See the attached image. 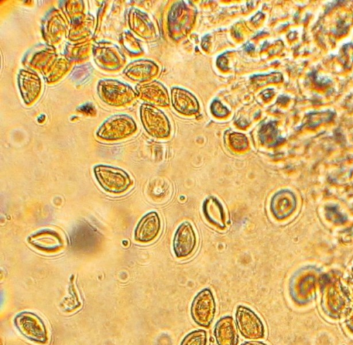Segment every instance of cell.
Wrapping results in <instances>:
<instances>
[{
	"instance_id": "7",
	"label": "cell",
	"mask_w": 353,
	"mask_h": 345,
	"mask_svg": "<svg viewBox=\"0 0 353 345\" xmlns=\"http://www.w3.org/2000/svg\"><path fill=\"white\" fill-rule=\"evenodd\" d=\"M161 229V221L156 212H150L138 223L134 230V239L141 243L154 240Z\"/></svg>"
},
{
	"instance_id": "8",
	"label": "cell",
	"mask_w": 353,
	"mask_h": 345,
	"mask_svg": "<svg viewBox=\"0 0 353 345\" xmlns=\"http://www.w3.org/2000/svg\"><path fill=\"white\" fill-rule=\"evenodd\" d=\"M28 242L36 248L54 253L60 250L63 246L61 236L52 230H43L28 237Z\"/></svg>"
},
{
	"instance_id": "16",
	"label": "cell",
	"mask_w": 353,
	"mask_h": 345,
	"mask_svg": "<svg viewBox=\"0 0 353 345\" xmlns=\"http://www.w3.org/2000/svg\"><path fill=\"white\" fill-rule=\"evenodd\" d=\"M346 324L349 329L353 332V307L347 316Z\"/></svg>"
},
{
	"instance_id": "17",
	"label": "cell",
	"mask_w": 353,
	"mask_h": 345,
	"mask_svg": "<svg viewBox=\"0 0 353 345\" xmlns=\"http://www.w3.org/2000/svg\"><path fill=\"white\" fill-rule=\"evenodd\" d=\"M241 345H268L267 344L259 340H251L247 341L241 344Z\"/></svg>"
},
{
	"instance_id": "5",
	"label": "cell",
	"mask_w": 353,
	"mask_h": 345,
	"mask_svg": "<svg viewBox=\"0 0 353 345\" xmlns=\"http://www.w3.org/2000/svg\"><path fill=\"white\" fill-rule=\"evenodd\" d=\"M196 238L192 225L183 222L176 229L173 239V250L178 258L189 256L194 250Z\"/></svg>"
},
{
	"instance_id": "3",
	"label": "cell",
	"mask_w": 353,
	"mask_h": 345,
	"mask_svg": "<svg viewBox=\"0 0 353 345\" xmlns=\"http://www.w3.org/2000/svg\"><path fill=\"white\" fill-rule=\"evenodd\" d=\"M235 323L241 336L251 340L265 337V325L260 317L250 308L237 306L235 311Z\"/></svg>"
},
{
	"instance_id": "1",
	"label": "cell",
	"mask_w": 353,
	"mask_h": 345,
	"mask_svg": "<svg viewBox=\"0 0 353 345\" xmlns=\"http://www.w3.org/2000/svg\"><path fill=\"white\" fill-rule=\"evenodd\" d=\"M216 304L211 289L205 288L194 297L190 306V315L198 326L208 328L214 321Z\"/></svg>"
},
{
	"instance_id": "13",
	"label": "cell",
	"mask_w": 353,
	"mask_h": 345,
	"mask_svg": "<svg viewBox=\"0 0 353 345\" xmlns=\"http://www.w3.org/2000/svg\"><path fill=\"white\" fill-rule=\"evenodd\" d=\"M208 333L204 329H196L188 333L181 340L180 345H207Z\"/></svg>"
},
{
	"instance_id": "9",
	"label": "cell",
	"mask_w": 353,
	"mask_h": 345,
	"mask_svg": "<svg viewBox=\"0 0 353 345\" xmlns=\"http://www.w3.org/2000/svg\"><path fill=\"white\" fill-rule=\"evenodd\" d=\"M145 110V127L148 132L154 137L164 138L169 135L170 126L166 117L160 110L148 107Z\"/></svg>"
},
{
	"instance_id": "11",
	"label": "cell",
	"mask_w": 353,
	"mask_h": 345,
	"mask_svg": "<svg viewBox=\"0 0 353 345\" xmlns=\"http://www.w3.org/2000/svg\"><path fill=\"white\" fill-rule=\"evenodd\" d=\"M172 104L179 112L185 115L196 113L199 110L196 99L188 91L174 88L172 90Z\"/></svg>"
},
{
	"instance_id": "15",
	"label": "cell",
	"mask_w": 353,
	"mask_h": 345,
	"mask_svg": "<svg viewBox=\"0 0 353 345\" xmlns=\"http://www.w3.org/2000/svg\"><path fill=\"white\" fill-rule=\"evenodd\" d=\"M212 112L219 117H223L228 115V110L219 101H215L212 104Z\"/></svg>"
},
{
	"instance_id": "10",
	"label": "cell",
	"mask_w": 353,
	"mask_h": 345,
	"mask_svg": "<svg viewBox=\"0 0 353 345\" xmlns=\"http://www.w3.org/2000/svg\"><path fill=\"white\" fill-rule=\"evenodd\" d=\"M295 207L294 195L288 190H281L272 198L270 210L277 219H283L292 214Z\"/></svg>"
},
{
	"instance_id": "4",
	"label": "cell",
	"mask_w": 353,
	"mask_h": 345,
	"mask_svg": "<svg viewBox=\"0 0 353 345\" xmlns=\"http://www.w3.org/2000/svg\"><path fill=\"white\" fill-rule=\"evenodd\" d=\"M19 331L28 339L41 344L48 341V335L43 321L30 312H22L14 319Z\"/></svg>"
},
{
	"instance_id": "6",
	"label": "cell",
	"mask_w": 353,
	"mask_h": 345,
	"mask_svg": "<svg viewBox=\"0 0 353 345\" xmlns=\"http://www.w3.org/2000/svg\"><path fill=\"white\" fill-rule=\"evenodd\" d=\"M217 345H238L239 334L234 318L230 315L221 317L213 331Z\"/></svg>"
},
{
	"instance_id": "12",
	"label": "cell",
	"mask_w": 353,
	"mask_h": 345,
	"mask_svg": "<svg viewBox=\"0 0 353 345\" xmlns=\"http://www.w3.org/2000/svg\"><path fill=\"white\" fill-rule=\"evenodd\" d=\"M203 212L206 219L220 229L225 228V217L222 204L214 197H208L203 204Z\"/></svg>"
},
{
	"instance_id": "14",
	"label": "cell",
	"mask_w": 353,
	"mask_h": 345,
	"mask_svg": "<svg viewBox=\"0 0 353 345\" xmlns=\"http://www.w3.org/2000/svg\"><path fill=\"white\" fill-rule=\"evenodd\" d=\"M231 147L237 151H243L248 148V141L246 137L240 133H233L230 137Z\"/></svg>"
},
{
	"instance_id": "2",
	"label": "cell",
	"mask_w": 353,
	"mask_h": 345,
	"mask_svg": "<svg viewBox=\"0 0 353 345\" xmlns=\"http://www.w3.org/2000/svg\"><path fill=\"white\" fill-rule=\"evenodd\" d=\"M94 172L100 186L111 193H122L132 184L128 174L119 168L98 165L94 168Z\"/></svg>"
}]
</instances>
